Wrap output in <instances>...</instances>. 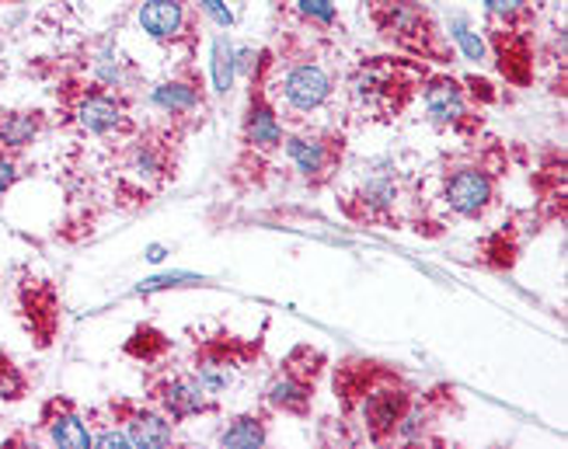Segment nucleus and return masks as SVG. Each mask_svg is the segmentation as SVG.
<instances>
[{
    "instance_id": "f257e3e1",
    "label": "nucleus",
    "mask_w": 568,
    "mask_h": 449,
    "mask_svg": "<svg viewBox=\"0 0 568 449\" xmlns=\"http://www.w3.org/2000/svg\"><path fill=\"white\" fill-rule=\"evenodd\" d=\"M443 198H447V206L457 216L475 220L491 206V198H496V178H491L485 167H457L454 174H447Z\"/></svg>"
},
{
    "instance_id": "f03ea898",
    "label": "nucleus",
    "mask_w": 568,
    "mask_h": 449,
    "mask_svg": "<svg viewBox=\"0 0 568 449\" xmlns=\"http://www.w3.org/2000/svg\"><path fill=\"white\" fill-rule=\"evenodd\" d=\"M73 122L94 136H112L119 130H126V105L122 98H115V91L94 88V91H81L78 102H73Z\"/></svg>"
},
{
    "instance_id": "7ed1b4c3",
    "label": "nucleus",
    "mask_w": 568,
    "mask_h": 449,
    "mask_svg": "<svg viewBox=\"0 0 568 449\" xmlns=\"http://www.w3.org/2000/svg\"><path fill=\"white\" fill-rule=\"evenodd\" d=\"M283 150H286L290 164L314 185L325 182L332 174V167H335V161L342 157V143L325 140V136H304V133L301 136H286Z\"/></svg>"
},
{
    "instance_id": "20e7f679",
    "label": "nucleus",
    "mask_w": 568,
    "mask_h": 449,
    "mask_svg": "<svg viewBox=\"0 0 568 449\" xmlns=\"http://www.w3.org/2000/svg\"><path fill=\"white\" fill-rule=\"evenodd\" d=\"M377 24L381 32L398 39L412 49H426L429 42V18L423 11V4H415V0H384L377 8Z\"/></svg>"
},
{
    "instance_id": "39448f33",
    "label": "nucleus",
    "mask_w": 568,
    "mask_h": 449,
    "mask_svg": "<svg viewBox=\"0 0 568 449\" xmlns=\"http://www.w3.org/2000/svg\"><path fill=\"white\" fill-rule=\"evenodd\" d=\"M412 397L402 387H374L363 397V426L374 442H384L387 436L398 432V421L408 411Z\"/></svg>"
},
{
    "instance_id": "423d86ee",
    "label": "nucleus",
    "mask_w": 568,
    "mask_h": 449,
    "mask_svg": "<svg viewBox=\"0 0 568 449\" xmlns=\"http://www.w3.org/2000/svg\"><path fill=\"white\" fill-rule=\"evenodd\" d=\"M332 78L321 63H296L283 73V98L296 112H314L328 102Z\"/></svg>"
},
{
    "instance_id": "0eeeda50",
    "label": "nucleus",
    "mask_w": 568,
    "mask_h": 449,
    "mask_svg": "<svg viewBox=\"0 0 568 449\" xmlns=\"http://www.w3.org/2000/svg\"><path fill=\"white\" fill-rule=\"evenodd\" d=\"M154 401L171 421H185L195 415H206L213 408V397L200 387L195 377H164L154 387Z\"/></svg>"
},
{
    "instance_id": "6e6552de",
    "label": "nucleus",
    "mask_w": 568,
    "mask_h": 449,
    "mask_svg": "<svg viewBox=\"0 0 568 449\" xmlns=\"http://www.w3.org/2000/svg\"><path fill=\"white\" fill-rule=\"evenodd\" d=\"M119 411H122V429L130 436V446H136V449L171 446V439H175V426H171L168 415L133 408V405H119Z\"/></svg>"
},
{
    "instance_id": "1a4fd4ad",
    "label": "nucleus",
    "mask_w": 568,
    "mask_h": 449,
    "mask_svg": "<svg viewBox=\"0 0 568 449\" xmlns=\"http://www.w3.org/2000/svg\"><path fill=\"white\" fill-rule=\"evenodd\" d=\"M265 401L268 408L286 411V415H307L314 401V377H307L301 369H283L280 377L268 384Z\"/></svg>"
},
{
    "instance_id": "9d476101",
    "label": "nucleus",
    "mask_w": 568,
    "mask_h": 449,
    "mask_svg": "<svg viewBox=\"0 0 568 449\" xmlns=\"http://www.w3.org/2000/svg\"><path fill=\"white\" fill-rule=\"evenodd\" d=\"M136 18L154 42H175L185 35V0H143Z\"/></svg>"
},
{
    "instance_id": "9b49d317",
    "label": "nucleus",
    "mask_w": 568,
    "mask_h": 449,
    "mask_svg": "<svg viewBox=\"0 0 568 449\" xmlns=\"http://www.w3.org/2000/svg\"><path fill=\"white\" fill-rule=\"evenodd\" d=\"M244 143L255 146L258 154H273L283 146V126L276 119V109L265 102V94L255 91L248 115H244Z\"/></svg>"
},
{
    "instance_id": "f8f14e48",
    "label": "nucleus",
    "mask_w": 568,
    "mask_h": 449,
    "mask_svg": "<svg viewBox=\"0 0 568 449\" xmlns=\"http://www.w3.org/2000/svg\"><path fill=\"white\" fill-rule=\"evenodd\" d=\"M426 98V112L439 126H464L467 122V102H464V88L450 78H433L423 91Z\"/></svg>"
},
{
    "instance_id": "ddd939ff",
    "label": "nucleus",
    "mask_w": 568,
    "mask_h": 449,
    "mask_svg": "<svg viewBox=\"0 0 568 449\" xmlns=\"http://www.w3.org/2000/svg\"><path fill=\"white\" fill-rule=\"evenodd\" d=\"M42 421H45L49 439H53L57 446H63V449H88V446H91V429H88V421H84L78 411H73L70 401H53V405H45Z\"/></svg>"
},
{
    "instance_id": "4468645a",
    "label": "nucleus",
    "mask_w": 568,
    "mask_h": 449,
    "mask_svg": "<svg viewBox=\"0 0 568 449\" xmlns=\"http://www.w3.org/2000/svg\"><path fill=\"white\" fill-rule=\"evenodd\" d=\"M151 105L164 115H192L195 109H203V91L192 81H164L151 91Z\"/></svg>"
},
{
    "instance_id": "2eb2a0df",
    "label": "nucleus",
    "mask_w": 568,
    "mask_h": 449,
    "mask_svg": "<svg viewBox=\"0 0 568 449\" xmlns=\"http://www.w3.org/2000/svg\"><path fill=\"white\" fill-rule=\"evenodd\" d=\"M39 133H42V112H29V109L0 112V150H8V154L32 146Z\"/></svg>"
},
{
    "instance_id": "dca6fc26",
    "label": "nucleus",
    "mask_w": 568,
    "mask_h": 449,
    "mask_svg": "<svg viewBox=\"0 0 568 449\" xmlns=\"http://www.w3.org/2000/svg\"><path fill=\"white\" fill-rule=\"evenodd\" d=\"M353 94L369 109H377V105L394 109V105H398V102H394V94H405V88L398 84V78H390V73H381L377 67H369V70L359 73V81L353 84Z\"/></svg>"
},
{
    "instance_id": "f3484780",
    "label": "nucleus",
    "mask_w": 568,
    "mask_h": 449,
    "mask_svg": "<svg viewBox=\"0 0 568 449\" xmlns=\"http://www.w3.org/2000/svg\"><path fill=\"white\" fill-rule=\"evenodd\" d=\"M356 198L366 216H387L394 210V203H398V182H394L390 174H369V178L359 185Z\"/></svg>"
},
{
    "instance_id": "a211bd4d",
    "label": "nucleus",
    "mask_w": 568,
    "mask_h": 449,
    "mask_svg": "<svg viewBox=\"0 0 568 449\" xmlns=\"http://www.w3.org/2000/svg\"><path fill=\"white\" fill-rule=\"evenodd\" d=\"M268 442V426L262 415H237L231 426L220 432V446L227 449H255Z\"/></svg>"
},
{
    "instance_id": "6ab92c4d",
    "label": "nucleus",
    "mask_w": 568,
    "mask_h": 449,
    "mask_svg": "<svg viewBox=\"0 0 568 449\" xmlns=\"http://www.w3.org/2000/svg\"><path fill=\"white\" fill-rule=\"evenodd\" d=\"M195 380H200V387L210 394V397H220L231 384H234V369L224 356H216V353H206L200 363H195V373H192Z\"/></svg>"
},
{
    "instance_id": "aec40b11",
    "label": "nucleus",
    "mask_w": 568,
    "mask_h": 449,
    "mask_svg": "<svg viewBox=\"0 0 568 449\" xmlns=\"http://www.w3.org/2000/svg\"><path fill=\"white\" fill-rule=\"evenodd\" d=\"M126 161H130V171L143 174V178H161V174L168 171V154L158 140H136L130 146Z\"/></svg>"
},
{
    "instance_id": "412c9836",
    "label": "nucleus",
    "mask_w": 568,
    "mask_h": 449,
    "mask_svg": "<svg viewBox=\"0 0 568 449\" xmlns=\"http://www.w3.org/2000/svg\"><path fill=\"white\" fill-rule=\"evenodd\" d=\"M237 78V49L231 45L227 35H220L213 42V88L216 94H227Z\"/></svg>"
},
{
    "instance_id": "4be33fe9",
    "label": "nucleus",
    "mask_w": 568,
    "mask_h": 449,
    "mask_svg": "<svg viewBox=\"0 0 568 449\" xmlns=\"http://www.w3.org/2000/svg\"><path fill=\"white\" fill-rule=\"evenodd\" d=\"M126 78H130V67H126V60H119V57H112V53H105L102 60L94 63V81H98V88H126Z\"/></svg>"
},
{
    "instance_id": "5701e85b",
    "label": "nucleus",
    "mask_w": 568,
    "mask_h": 449,
    "mask_svg": "<svg viewBox=\"0 0 568 449\" xmlns=\"http://www.w3.org/2000/svg\"><path fill=\"white\" fill-rule=\"evenodd\" d=\"M195 283H203V279L192 276V272H168V276L143 279L133 293L136 296H151V293H161V289H179V286H195Z\"/></svg>"
},
{
    "instance_id": "b1692460",
    "label": "nucleus",
    "mask_w": 568,
    "mask_h": 449,
    "mask_svg": "<svg viewBox=\"0 0 568 449\" xmlns=\"http://www.w3.org/2000/svg\"><path fill=\"white\" fill-rule=\"evenodd\" d=\"M454 39H457V45L464 49V57L467 60H475V63H481L485 60V53H488V49H485V42H481V35L478 32H471V29H467V24L464 21H454Z\"/></svg>"
},
{
    "instance_id": "393cba45",
    "label": "nucleus",
    "mask_w": 568,
    "mask_h": 449,
    "mask_svg": "<svg viewBox=\"0 0 568 449\" xmlns=\"http://www.w3.org/2000/svg\"><path fill=\"white\" fill-rule=\"evenodd\" d=\"M301 14L314 24H332L335 21V0H296Z\"/></svg>"
},
{
    "instance_id": "a878e982",
    "label": "nucleus",
    "mask_w": 568,
    "mask_h": 449,
    "mask_svg": "<svg viewBox=\"0 0 568 449\" xmlns=\"http://www.w3.org/2000/svg\"><path fill=\"white\" fill-rule=\"evenodd\" d=\"M485 11L491 18H503V21H516L527 8H530V0H481Z\"/></svg>"
},
{
    "instance_id": "bb28decb",
    "label": "nucleus",
    "mask_w": 568,
    "mask_h": 449,
    "mask_svg": "<svg viewBox=\"0 0 568 449\" xmlns=\"http://www.w3.org/2000/svg\"><path fill=\"white\" fill-rule=\"evenodd\" d=\"M18 174H21L18 161L8 154V150H0V198L11 192V185L18 182Z\"/></svg>"
},
{
    "instance_id": "cd10ccee",
    "label": "nucleus",
    "mask_w": 568,
    "mask_h": 449,
    "mask_svg": "<svg viewBox=\"0 0 568 449\" xmlns=\"http://www.w3.org/2000/svg\"><path fill=\"white\" fill-rule=\"evenodd\" d=\"M200 8L220 24V29H231V24H234V11L224 4V0H200Z\"/></svg>"
},
{
    "instance_id": "c85d7f7f",
    "label": "nucleus",
    "mask_w": 568,
    "mask_h": 449,
    "mask_svg": "<svg viewBox=\"0 0 568 449\" xmlns=\"http://www.w3.org/2000/svg\"><path fill=\"white\" fill-rule=\"evenodd\" d=\"M91 446H102V449H119V446H130V436H126V429H105V432H98V436H91Z\"/></svg>"
},
{
    "instance_id": "c756f323",
    "label": "nucleus",
    "mask_w": 568,
    "mask_h": 449,
    "mask_svg": "<svg viewBox=\"0 0 568 449\" xmlns=\"http://www.w3.org/2000/svg\"><path fill=\"white\" fill-rule=\"evenodd\" d=\"M11 373H14L11 363H8L4 356H0V390H8V377H11Z\"/></svg>"
},
{
    "instance_id": "7c9ffc66",
    "label": "nucleus",
    "mask_w": 568,
    "mask_h": 449,
    "mask_svg": "<svg viewBox=\"0 0 568 449\" xmlns=\"http://www.w3.org/2000/svg\"><path fill=\"white\" fill-rule=\"evenodd\" d=\"M146 258H151V262H164V247L161 244H151V247H146Z\"/></svg>"
}]
</instances>
